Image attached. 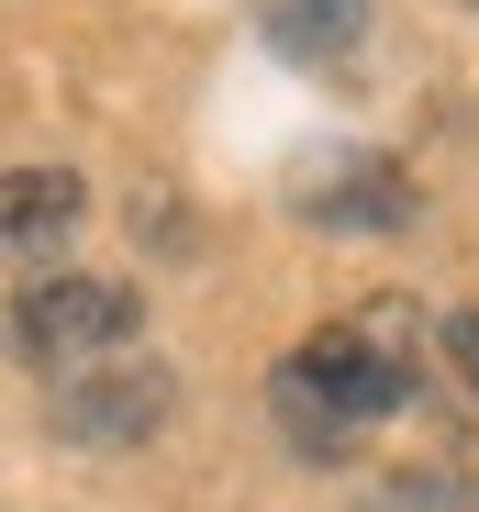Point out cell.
Wrapping results in <instances>:
<instances>
[{"mask_svg":"<svg viewBox=\"0 0 479 512\" xmlns=\"http://www.w3.org/2000/svg\"><path fill=\"white\" fill-rule=\"evenodd\" d=\"M156 423H168V368H78L56 390V435L67 446H145Z\"/></svg>","mask_w":479,"mask_h":512,"instance_id":"obj_3","label":"cell"},{"mask_svg":"<svg viewBox=\"0 0 479 512\" xmlns=\"http://www.w3.org/2000/svg\"><path fill=\"white\" fill-rule=\"evenodd\" d=\"M312 223H335V234H390V223H413V179L390 156H346L312 179Z\"/></svg>","mask_w":479,"mask_h":512,"instance_id":"obj_4","label":"cell"},{"mask_svg":"<svg viewBox=\"0 0 479 512\" xmlns=\"http://www.w3.org/2000/svg\"><path fill=\"white\" fill-rule=\"evenodd\" d=\"M78 223V179L67 167H0V256H34Z\"/></svg>","mask_w":479,"mask_h":512,"instance_id":"obj_5","label":"cell"},{"mask_svg":"<svg viewBox=\"0 0 479 512\" xmlns=\"http://www.w3.org/2000/svg\"><path fill=\"white\" fill-rule=\"evenodd\" d=\"M413 401V323L379 312V323H324L312 346L279 368V423L301 457H346L357 423L402 412Z\"/></svg>","mask_w":479,"mask_h":512,"instance_id":"obj_1","label":"cell"},{"mask_svg":"<svg viewBox=\"0 0 479 512\" xmlns=\"http://www.w3.org/2000/svg\"><path fill=\"white\" fill-rule=\"evenodd\" d=\"M446 368L479 390V312H457V323H446Z\"/></svg>","mask_w":479,"mask_h":512,"instance_id":"obj_8","label":"cell"},{"mask_svg":"<svg viewBox=\"0 0 479 512\" xmlns=\"http://www.w3.org/2000/svg\"><path fill=\"white\" fill-rule=\"evenodd\" d=\"M134 323H145V301L123 279H34L12 301V346L23 357H101V346H123Z\"/></svg>","mask_w":479,"mask_h":512,"instance_id":"obj_2","label":"cell"},{"mask_svg":"<svg viewBox=\"0 0 479 512\" xmlns=\"http://www.w3.org/2000/svg\"><path fill=\"white\" fill-rule=\"evenodd\" d=\"M368 512H479V479L468 468H379Z\"/></svg>","mask_w":479,"mask_h":512,"instance_id":"obj_7","label":"cell"},{"mask_svg":"<svg viewBox=\"0 0 479 512\" xmlns=\"http://www.w3.org/2000/svg\"><path fill=\"white\" fill-rule=\"evenodd\" d=\"M268 34H279V56H301V67H346L357 34H368V0H268Z\"/></svg>","mask_w":479,"mask_h":512,"instance_id":"obj_6","label":"cell"}]
</instances>
